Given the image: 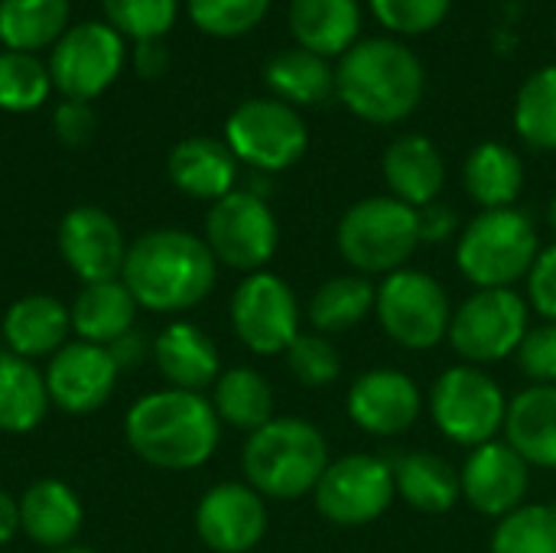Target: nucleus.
I'll list each match as a JSON object with an SVG mask.
<instances>
[{"instance_id":"f257e3e1","label":"nucleus","mask_w":556,"mask_h":553,"mask_svg":"<svg viewBox=\"0 0 556 553\" xmlns=\"http://www.w3.org/2000/svg\"><path fill=\"white\" fill-rule=\"evenodd\" d=\"M215 267L218 261L205 238L182 228H156L127 248L121 280L134 293L137 306L153 313H182L212 293Z\"/></svg>"},{"instance_id":"f03ea898","label":"nucleus","mask_w":556,"mask_h":553,"mask_svg":"<svg viewBox=\"0 0 556 553\" xmlns=\"http://www.w3.org/2000/svg\"><path fill=\"white\" fill-rule=\"evenodd\" d=\"M124 433L143 463L166 473H186L212 460L222 420L202 394L166 388L143 394L127 411Z\"/></svg>"},{"instance_id":"7ed1b4c3","label":"nucleus","mask_w":556,"mask_h":553,"mask_svg":"<svg viewBox=\"0 0 556 553\" xmlns=\"http://www.w3.org/2000/svg\"><path fill=\"white\" fill-rule=\"evenodd\" d=\"M427 72L397 39H362L336 65V95L371 124H397L424 101Z\"/></svg>"},{"instance_id":"20e7f679","label":"nucleus","mask_w":556,"mask_h":553,"mask_svg":"<svg viewBox=\"0 0 556 553\" xmlns=\"http://www.w3.org/2000/svg\"><path fill=\"white\" fill-rule=\"evenodd\" d=\"M241 463L248 486L257 495L290 502L316 492L323 473L329 469V450L326 437L309 420L283 417L251 433Z\"/></svg>"},{"instance_id":"39448f33","label":"nucleus","mask_w":556,"mask_h":553,"mask_svg":"<svg viewBox=\"0 0 556 553\" xmlns=\"http://www.w3.org/2000/svg\"><path fill=\"white\" fill-rule=\"evenodd\" d=\"M456 261L476 287H508L538 261L534 222L518 209H489L459 238Z\"/></svg>"},{"instance_id":"423d86ee","label":"nucleus","mask_w":556,"mask_h":553,"mask_svg":"<svg viewBox=\"0 0 556 553\" xmlns=\"http://www.w3.org/2000/svg\"><path fill=\"white\" fill-rule=\"evenodd\" d=\"M339 251L362 274H394L420 244L417 209L394 196L355 202L339 222Z\"/></svg>"},{"instance_id":"0eeeda50","label":"nucleus","mask_w":556,"mask_h":553,"mask_svg":"<svg viewBox=\"0 0 556 553\" xmlns=\"http://www.w3.org/2000/svg\"><path fill=\"white\" fill-rule=\"evenodd\" d=\"M225 137L231 153L261 173L293 166L309 143L303 117L280 98H251L238 104L225 124Z\"/></svg>"},{"instance_id":"6e6552de","label":"nucleus","mask_w":556,"mask_h":553,"mask_svg":"<svg viewBox=\"0 0 556 553\" xmlns=\"http://www.w3.org/2000/svg\"><path fill=\"white\" fill-rule=\"evenodd\" d=\"M430 411L437 427L463 443V447H485L505 427L508 407L502 388L479 368L459 365L437 378L430 394Z\"/></svg>"},{"instance_id":"1a4fd4ad","label":"nucleus","mask_w":556,"mask_h":553,"mask_svg":"<svg viewBox=\"0 0 556 553\" xmlns=\"http://www.w3.org/2000/svg\"><path fill=\"white\" fill-rule=\"evenodd\" d=\"M205 244L215 261L257 274L277 251V218L257 192H228L205 218Z\"/></svg>"},{"instance_id":"9d476101","label":"nucleus","mask_w":556,"mask_h":553,"mask_svg":"<svg viewBox=\"0 0 556 553\" xmlns=\"http://www.w3.org/2000/svg\"><path fill=\"white\" fill-rule=\"evenodd\" d=\"M375 306L384 332L404 349H433L453 323L443 287L420 271H394Z\"/></svg>"},{"instance_id":"9b49d317","label":"nucleus","mask_w":556,"mask_h":553,"mask_svg":"<svg viewBox=\"0 0 556 553\" xmlns=\"http://www.w3.org/2000/svg\"><path fill=\"white\" fill-rule=\"evenodd\" d=\"M528 336V303L508 290H479L472 293L450 323L453 349L469 362H498Z\"/></svg>"},{"instance_id":"f8f14e48","label":"nucleus","mask_w":556,"mask_h":553,"mask_svg":"<svg viewBox=\"0 0 556 553\" xmlns=\"http://www.w3.org/2000/svg\"><path fill=\"white\" fill-rule=\"evenodd\" d=\"M124 65L121 33L108 23H78L52 46L49 78L72 101H91L101 95Z\"/></svg>"},{"instance_id":"ddd939ff","label":"nucleus","mask_w":556,"mask_h":553,"mask_svg":"<svg viewBox=\"0 0 556 553\" xmlns=\"http://www.w3.org/2000/svg\"><path fill=\"white\" fill-rule=\"evenodd\" d=\"M394 469L375 456H345L332 463L316 486V508L342 528H358L381 518L394 499Z\"/></svg>"},{"instance_id":"4468645a","label":"nucleus","mask_w":556,"mask_h":553,"mask_svg":"<svg viewBox=\"0 0 556 553\" xmlns=\"http://www.w3.org/2000/svg\"><path fill=\"white\" fill-rule=\"evenodd\" d=\"M235 336L257 355L287 352L300 336V310L293 290L267 271L251 274L231 297Z\"/></svg>"},{"instance_id":"2eb2a0df","label":"nucleus","mask_w":556,"mask_h":553,"mask_svg":"<svg viewBox=\"0 0 556 553\" xmlns=\"http://www.w3.org/2000/svg\"><path fill=\"white\" fill-rule=\"evenodd\" d=\"M46 375V388H49V401L65 411V414H91L98 411L121 375V365L114 362L108 345H94V342H65L52 359Z\"/></svg>"},{"instance_id":"dca6fc26","label":"nucleus","mask_w":556,"mask_h":553,"mask_svg":"<svg viewBox=\"0 0 556 553\" xmlns=\"http://www.w3.org/2000/svg\"><path fill=\"white\" fill-rule=\"evenodd\" d=\"M59 254L81 284L117 280L127 244L121 225L98 205H78L59 222Z\"/></svg>"},{"instance_id":"f3484780","label":"nucleus","mask_w":556,"mask_h":553,"mask_svg":"<svg viewBox=\"0 0 556 553\" xmlns=\"http://www.w3.org/2000/svg\"><path fill=\"white\" fill-rule=\"evenodd\" d=\"M195 531L215 553L254 551L267 531V505L251 486L222 482L208 489L195 508Z\"/></svg>"},{"instance_id":"a211bd4d","label":"nucleus","mask_w":556,"mask_h":553,"mask_svg":"<svg viewBox=\"0 0 556 553\" xmlns=\"http://www.w3.org/2000/svg\"><path fill=\"white\" fill-rule=\"evenodd\" d=\"M459 482H463V495L476 512L505 518L515 508H521L531 489V469L525 456L508 443H485L476 447Z\"/></svg>"},{"instance_id":"6ab92c4d","label":"nucleus","mask_w":556,"mask_h":553,"mask_svg":"<svg viewBox=\"0 0 556 553\" xmlns=\"http://www.w3.org/2000/svg\"><path fill=\"white\" fill-rule=\"evenodd\" d=\"M352 420L375 437H397L420 417L417 385L391 368L365 372L349 391Z\"/></svg>"},{"instance_id":"aec40b11","label":"nucleus","mask_w":556,"mask_h":553,"mask_svg":"<svg viewBox=\"0 0 556 553\" xmlns=\"http://www.w3.org/2000/svg\"><path fill=\"white\" fill-rule=\"evenodd\" d=\"M0 332H3L7 352L29 359V362L42 355L52 359L68 342L72 316H68V306H62L55 297L29 293L10 303V310L3 313Z\"/></svg>"},{"instance_id":"412c9836","label":"nucleus","mask_w":556,"mask_h":553,"mask_svg":"<svg viewBox=\"0 0 556 553\" xmlns=\"http://www.w3.org/2000/svg\"><path fill=\"white\" fill-rule=\"evenodd\" d=\"M153 362L169 388L179 391H202L218 381V349L215 342L192 323H169L153 339Z\"/></svg>"},{"instance_id":"4be33fe9","label":"nucleus","mask_w":556,"mask_h":553,"mask_svg":"<svg viewBox=\"0 0 556 553\" xmlns=\"http://www.w3.org/2000/svg\"><path fill=\"white\" fill-rule=\"evenodd\" d=\"M166 169L179 192L218 202L228 192H235L238 156L231 153L228 143H218L212 137H189L173 147Z\"/></svg>"},{"instance_id":"5701e85b","label":"nucleus","mask_w":556,"mask_h":553,"mask_svg":"<svg viewBox=\"0 0 556 553\" xmlns=\"http://www.w3.org/2000/svg\"><path fill=\"white\" fill-rule=\"evenodd\" d=\"M81 518L78 495L59 479H39L20 499V531L46 551L75 544Z\"/></svg>"},{"instance_id":"b1692460","label":"nucleus","mask_w":556,"mask_h":553,"mask_svg":"<svg viewBox=\"0 0 556 553\" xmlns=\"http://www.w3.org/2000/svg\"><path fill=\"white\" fill-rule=\"evenodd\" d=\"M384 179L394 192V199L407 202L410 209L430 205L443 183H446V166L433 140L420 134L397 137L388 153H384Z\"/></svg>"},{"instance_id":"393cba45","label":"nucleus","mask_w":556,"mask_h":553,"mask_svg":"<svg viewBox=\"0 0 556 553\" xmlns=\"http://www.w3.org/2000/svg\"><path fill=\"white\" fill-rule=\"evenodd\" d=\"M137 310L140 306L121 277L101 280V284H85L81 293L75 297V303L68 306L72 332L81 342L114 345L121 336H127L134 329Z\"/></svg>"},{"instance_id":"a878e982","label":"nucleus","mask_w":556,"mask_h":553,"mask_svg":"<svg viewBox=\"0 0 556 553\" xmlns=\"http://www.w3.org/2000/svg\"><path fill=\"white\" fill-rule=\"evenodd\" d=\"M362 29L358 0H293L290 33L296 42L323 59L345 55Z\"/></svg>"},{"instance_id":"bb28decb","label":"nucleus","mask_w":556,"mask_h":553,"mask_svg":"<svg viewBox=\"0 0 556 553\" xmlns=\"http://www.w3.org/2000/svg\"><path fill=\"white\" fill-rule=\"evenodd\" d=\"M508 447L525 456L528 466L556 469V388L538 385L521 391L508 404L505 417Z\"/></svg>"},{"instance_id":"cd10ccee","label":"nucleus","mask_w":556,"mask_h":553,"mask_svg":"<svg viewBox=\"0 0 556 553\" xmlns=\"http://www.w3.org/2000/svg\"><path fill=\"white\" fill-rule=\"evenodd\" d=\"M46 375L13 352H0V433H29L49 411Z\"/></svg>"},{"instance_id":"c85d7f7f","label":"nucleus","mask_w":556,"mask_h":553,"mask_svg":"<svg viewBox=\"0 0 556 553\" xmlns=\"http://www.w3.org/2000/svg\"><path fill=\"white\" fill-rule=\"evenodd\" d=\"M264 81L290 108L293 104H323L336 95V68L323 55H316L303 46L277 52L264 68Z\"/></svg>"},{"instance_id":"c756f323","label":"nucleus","mask_w":556,"mask_h":553,"mask_svg":"<svg viewBox=\"0 0 556 553\" xmlns=\"http://www.w3.org/2000/svg\"><path fill=\"white\" fill-rule=\"evenodd\" d=\"M466 189L469 196L489 209H511V202L521 196L525 186V166L518 160V153L505 143H479L463 169Z\"/></svg>"},{"instance_id":"7c9ffc66","label":"nucleus","mask_w":556,"mask_h":553,"mask_svg":"<svg viewBox=\"0 0 556 553\" xmlns=\"http://www.w3.org/2000/svg\"><path fill=\"white\" fill-rule=\"evenodd\" d=\"M394 486L401 499L427 515H443L456 505L463 482L453 466L433 453H410L394 466Z\"/></svg>"},{"instance_id":"2f4dec72","label":"nucleus","mask_w":556,"mask_h":553,"mask_svg":"<svg viewBox=\"0 0 556 553\" xmlns=\"http://www.w3.org/2000/svg\"><path fill=\"white\" fill-rule=\"evenodd\" d=\"M218 420L231 424L235 430H261L274 420V391L264 375L254 368H228L215 381L212 401Z\"/></svg>"},{"instance_id":"473e14b6","label":"nucleus","mask_w":556,"mask_h":553,"mask_svg":"<svg viewBox=\"0 0 556 553\" xmlns=\"http://www.w3.org/2000/svg\"><path fill=\"white\" fill-rule=\"evenodd\" d=\"M68 23V0H0V39L7 49L33 52L59 42Z\"/></svg>"},{"instance_id":"72a5a7b5","label":"nucleus","mask_w":556,"mask_h":553,"mask_svg":"<svg viewBox=\"0 0 556 553\" xmlns=\"http://www.w3.org/2000/svg\"><path fill=\"white\" fill-rule=\"evenodd\" d=\"M375 300L378 293L365 277H332L316 290L309 319L323 332H345L371 313Z\"/></svg>"},{"instance_id":"f704fd0d","label":"nucleus","mask_w":556,"mask_h":553,"mask_svg":"<svg viewBox=\"0 0 556 553\" xmlns=\"http://www.w3.org/2000/svg\"><path fill=\"white\" fill-rule=\"evenodd\" d=\"M515 127L534 150H556V65H544L521 85Z\"/></svg>"},{"instance_id":"c9c22d12","label":"nucleus","mask_w":556,"mask_h":553,"mask_svg":"<svg viewBox=\"0 0 556 553\" xmlns=\"http://www.w3.org/2000/svg\"><path fill=\"white\" fill-rule=\"evenodd\" d=\"M492 553H556V505H521L505 515Z\"/></svg>"},{"instance_id":"e433bc0d","label":"nucleus","mask_w":556,"mask_h":553,"mask_svg":"<svg viewBox=\"0 0 556 553\" xmlns=\"http://www.w3.org/2000/svg\"><path fill=\"white\" fill-rule=\"evenodd\" d=\"M49 68L29 55L7 49L0 52V108L3 111H33L49 95Z\"/></svg>"},{"instance_id":"4c0bfd02","label":"nucleus","mask_w":556,"mask_h":553,"mask_svg":"<svg viewBox=\"0 0 556 553\" xmlns=\"http://www.w3.org/2000/svg\"><path fill=\"white\" fill-rule=\"evenodd\" d=\"M111 26L117 33L143 39H160L176 23V0H101Z\"/></svg>"},{"instance_id":"58836bf2","label":"nucleus","mask_w":556,"mask_h":553,"mask_svg":"<svg viewBox=\"0 0 556 553\" xmlns=\"http://www.w3.org/2000/svg\"><path fill=\"white\" fill-rule=\"evenodd\" d=\"M270 0H189L192 23L208 36H241L254 29Z\"/></svg>"},{"instance_id":"ea45409f","label":"nucleus","mask_w":556,"mask_h":553,"mask_svg":"<svg viewBox=\"0 0 556 553\" xmlns=\"http://www.w3.org/2000/svg\"><path fill=\"white\" fill-rule=\"evenodd\" d=\"M287 365H290L293 378L303 381L306 388L332 385L342 372V359H339L336 345L326 342L323 336H296L287 349Z\"/></svg>"},{"instance_id":"a19ab883","label":"nucleus","mask_w":556,"mask_h":553,"mask_svg":"<svg viewBox=\"0 0 556 553\" xmlns=\"http://www.w3.org/2000/svg\"><path fill=\"white\" fill-rule=\"evenodd\" d=\"M450 3L453 0H371V10L388 29L401 36H420L446 20Z\"/></svg>"},{"instance_id":"79ce46f5","label":"nucleus","mask_w":556,"mask_h":553,"mask_svg":"<svg viewBox=\"0 0 556 553\" xmlns=\"http://www.w3.org/2000/svg\"><path fill=\"white\" fill-rule=\"evenodd\" d=\"M518 359L531 378H538L544 385L556 381V323L528 329L525 342L518 345Z\"/></svg>"},{"instance_id":"37998d69","label":"nucleus","mask_w":556,"mask_h":553,"mask_svg":"<svg viewBox=\"0 0 556 553\" xmlns=\"http://www.w3.org/2000/svg\"><path fill=\"white\" fill-rule=\"evenodd\" d=\"M98 121H94V111L88 101H72L65 98L59 108H55V134L62 137V143L68 147H81L91 140Z\"/></svg>"},{"instance_id":"c03bdc74","label":"nucleus","mask_w":556,"mask_h":553,"mask_svg":"<svg viewBox=\"0 0 556 553\" xmlns=\"http://www.w3.org/2000/svg\"><path fill=\"white\" fill-rule=\"evenodd\" d=\"M531 303L556 323V244L547 248L531 267Z\"/></svg>"},{"instance_id":"a18cd8bd","label":"nucleus","mask_w":556,"mask_h":553,"mask_svg":"<svg viewBox=\"0 0 556 553\" xmlns=\"http://www.w3.org/2000/svg\"><path fill=\"white\" fill-rule=\"evenodd\" d=\"M417 225H420V241L437 244V241H446V238L453 235V228H456V215H453L446 205L430 202V205L417 209Z\"/></svg>"},{"instance_id":"49530a36","label":"nucleus","mask_w":556,"mask_h":553,"mask_svg":"<svg viewBox=\"0 0 556 553\" xmlns=\"http://www.w3.org/2000/svg\"><path fill=\"white\" fill-rule=\"evenodd\" d=\"M137 68H140V75H160L163 68H166V49H163V42L160 39H143V42H137Z\"/></svg>"},{"instance_id":"de8ad7c7","label":"nucleus","mask_w":556,"mask_h":553,"mask_svg":"<svg viewBox=\"0 0 556 553\" xmlns=\"http://www.w3.org/2000/svg\"><path fill=\"white\" fill-rule=\"evenodd\" d=\"M111 349V355H114V362L121 365V368H134L140 359H143V349H147V339L140 336V332H127V336H121L114 345H108Z\"/></svg>"},{"instance_id":"09e8293b","label":"nucleus","mask_w":556,"mask_h":553,"mask_svg":"<svg viewBox=\"0 0 556 553\" xmlns=\"http://www.w3.org/2000/svg\"><path fill=\"white\" fill-rule=\"evenodd\" d=\"M16 535H20V499L0 489V548L10 544Z\"/></svg>"},{"instance_id":"8fccbe9b","label":"nucleus","mask_w":556,"mask_h":553,"mask_svg":"<svg viewBox=\"0 0 556 553\" xmlns=\"http://www.w3.org/2000/svg\"><path fill=\"white\" fill-rule=\"evenodd\" d=\"M46 553H94L91 548H78V544H68V548H55V551H46Z\"/></svg>"},{"instance_id":"3c124183","label":"nucleus","mask_w":556,"mask_h":553,"mask_svg":"<svg viewBox=\"0 0 556 553\" xmlns=\"http://www.w3.org/2000/svg\"><path fill=\"white\" fill-rule=\"evenodd\" d=\"M551 225H554V228H556V202H554V205H551Z\"/></svg>"}]
</instances>
